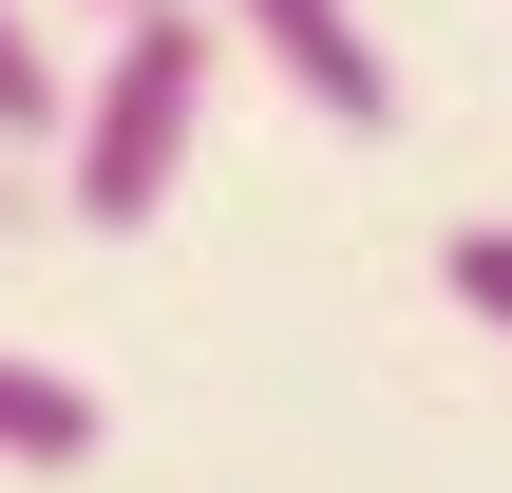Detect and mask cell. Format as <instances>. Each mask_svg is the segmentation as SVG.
<instances>
[{
  "instance_id": "cell-1",
  "label": "cell",
  "mask_w": 512,
  "mask_h": 493,
  "mask_svg": "<svg viewBox=\"0 0 512 493\" xmlns=\"http://www.w3.org/2000/svg\"><path fill=\"white\" fill-rule=\"evenodd\" d=\"M209 57H228V19H209V0H133V19L95 38V76H76V133H57V209H76V228H152V209L190 190Z\"/></svg>"
},
{
  "instance_id": "cell-2",
  "label": "cell",
  "mask_w": 512,
  "mask_h": 493,
  "mask_svg": "<svg viewBox=\"0 0 512 493\" xmlns=\"http://www.w3.org/2000/svg\"><path fill=\"white\" fill-rule=\"evenodd\" d=\"M209 19H228V38L323 114V133H399V57L361 38V0H209Z\"/></svg>"
},
{
  "instance_id": "cell-7",
  "label": "cell",
  "mask_w": 512,
  "mask_h": 493,
  "mask_svg": "<svg viewBox=\"0 0 512 493\" xmlns=\"http://www.w3.org/2000/svg\"><path fill=\"white\" fill-rule=\"evenodd\" d=\"M76 19H133V0H76Z\"/></svg>"
},
{
  "instance_id": "cell-6",
  "label": "cell",
  "mask_w": 512,
  "mask_h": 493,
  "mask_svg": "<svg viewBox=\"0 0 512 493\" xmlns=\"http://www.w3.org/2000/svg\"><path fill=\"white\" fill-rule=\"evenodd\" d=\"M19 209H38V190H19V171H0V228H19Z\"/></svg>"
},
{
  "instance_id": "cell-3",
  "label": "cell",
  "mask_w": 512,
  "mask_h": 493,
  "mask_svg": "<svg viewBox=\"0 0 512 493\" xmlns=\"http://www.w3.org/2000/svg\"><path fill=\"white\" fill-rule=\"evenodd\" d=\"M114 418H95V380H57V361H19L0 342V475H76Z\"/></svg>"
},
{
  "instance_id": "cell-4",
  "label": "cell",
  "mask_w": 512,
  "mask_h": 493,
  "mask_svg": "<svg viewBox=\"0 0 512 493\" xmlns=\"http://www.w3.org/2000/svg\"><path fill=\"white\" fill-rule=\"evenodd\" d=\"M38 19H57V0H0V152H57V133H76V57H57Z\"/></svg>"
},
{
  "instance_id": "cell-5",
  "label": "cell",
  "mask_w": 512,
  "mask_h": 493,
  "mask_svg": "<svg viewBox=\"0 0 512 493\" xmlns=\"http://www.w3.org/2000/svg\"><path fill=\"white\" fill-rule=\"evenodd\" d=\"M437 285H456V304L512 342V228H456V247H437Z\"/></svg>"
}]
</instances>
